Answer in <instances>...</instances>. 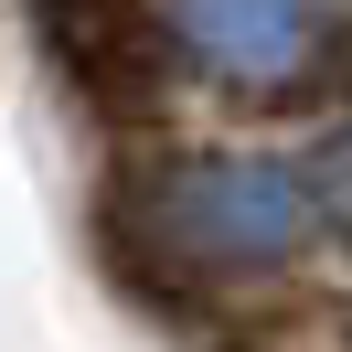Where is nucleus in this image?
<instances>
[{
    "label": "nucleus",
    "instance_id": "nucleus-1",
    "mask_svg": "<svg viewBox=\"0 0 352 352\" xmlns=\"http://www.w3.org/2000/svg\"><path fill=\"white\" fill-rule=\"evenodd\" d=\"M96 214H118L171 278L203 288V267H278V256H299L320 203H309V171H288V160H160L150 192L107 182Z\"/></svg>",
    "mask_w": 352,
    "mask_h": 352
},
{
    "label": "nucleus",
    "instance_id": "nucleus-2",
    "mask_svg": "<svg viewBox=\"0 0 352 352\" xmlns=\"http://www.w3.org/2000/svg\"><path fill=\"white\" fill-rule=\"evenodd\" d=\"M32 32H43L54 75L86 96V118H107L129 139L150 118H171V86H182L171 0H32Z\"/></svg>",
    "mask_w": 352,
    "mask_h": 352
},
{
    "label": "nucleus",
    "instance_id": "nucleus-3",
    "mask_svg": "<svg viewBox=\"0 0 352 352\" xmlns=\"http://www.w3.org/2000/svg\"><path fill=\"white\" fill-rule=\"evenodd\" d=\"M182 54H214V65H299L309 54V0H171Z\"/></svg>",
    "mask_w": 352,
    "mask_h": 352
},
{
    "label": "nucleus",
    "instance_id": "nucleus-4",
    "mask_svg": "<svg viewBox=\"0 0 352 352\" xmlns=\"http://www.w3.org/2000/svg\"><path fill=\"white\" fill-rule=\"evenodd\" d=\"M224 352H278V342H256V331H235V342H224Z\"/></svg>",
    "mask_w": 352,
    "mask_h": 352
}]
</instances>
